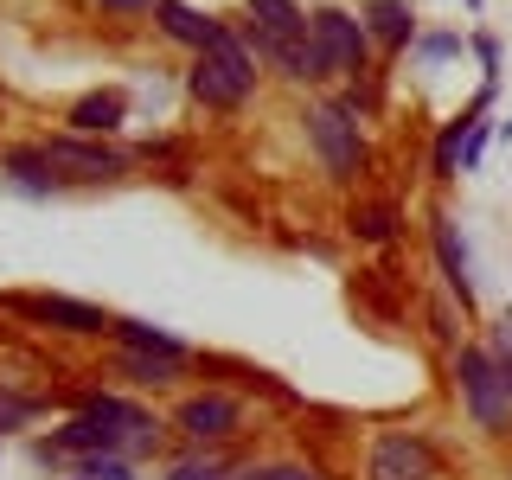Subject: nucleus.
Masks as SVG:
<instances>
[{
  "mask_svg": "<svg viewBox=\"0 0 512 480\" xmlns=\"http://www.w3.org/2000/svg\"><path fill=\"white\" fill-rule=\"evenodd\" d=\"M186 90L199 96L205 109H244L250 90H256V58H250V39H244V32L218 26V39L192 58Z\"/></svg>",
  "mask_w": 512,
  "mask_h": 480,
  "instance_id": "f257e3e1",
  "label": "nucleus"
},
{
  "mask_svg": "<svg viewBox=\"0 0 512 480\" xmlns=\"http://www.w3.org/2000/svg\"><path fill=\"white\" fill-rule=\"evenodd\" d=\"M244 39L256 58H269L282 77H314L308 64V13L295 0H244Z\"/></svg>",
  "mask_w": 512,
  "mask_h": 480,
  "instance_id": "f03ea898",
  "label": "nucleus"
},
{
  "mask_svg": "<svg viewBox=\"0 0 512 480\" xmlns=\"http://www.w3.org/2000/svg\"><path fill=\"white\" fill-rule=\"evenodd\" d=\"M308 64H314V77H365L372 32H365L359 13H346V7L308 13Z\"/></svg>",
  "mask_w": 512,
  "mask_h": 480,
  "instance_id": "7ed1b4c3",
  "label": "nucleus"
},
{
  "mask_svg": "<svg viewBox=\"0 0 512 480\" xmlns=\"http://www.w3.org/2000/svg\"><path fill=\"white\" fill-rule=\"evenodd\" d=\"M308 141H314L320 167H327V180H340V186H352L365 167H372V148H365V135H359V109L352 103L308 109Z\"/></svg>",
  "mask_w": 512,
  "mask_h": 480,
  "instance_id": "20e7f679",
  "label": "nucleus"
},
{
  "mask_svg": "<svg viewBox=\"0 0 512 480\" xmlns=\"http://www.w3.org/2000/svg\"><path fill=\"white\" fill-rule=\"evenodd\" d=\"M455 384H461V404L487 436H506L512 429V391H506V372L487 346H461L455 352Z\"/></svg>",
  "mask_w": 512,
  "mask_h": 480,
  "instance_id": "39448f33",
  "label": "nucleus"
},
{
  "mask_svg": "<svg viewBox=\"0 0 512 480\" xmlns=\"http://www.w3.org/2000/svg\"><path fill=\"white\" fill-rule=\"evenodd\" d=\"M39 148L58 167V180H77V186L122 180V173H128V154L109 148V141H90V135H52V141H39Z\"/></svg>",
  "mask_w": 512,
  "mask_h": 480,
  "instance_id": "423d86ee",
  "label": "nucleus"
},
{
  "mask_svg": "<svg viewBox=\"0 0 512 480\" xmlns=\"http://www.w3.org/2000/svg\"><path fill=\"white\" fill-rule=\"evenodd\" d=\"M0 308L32 320V327H58V333H116V320L90 301H71V295H0Z\"/></svg>",
  "mask_w": 512,
  "mask_h": 480,
  "instance_id": "0eeeda50",
  "label": "nucleus"
},
{
  "mask_svg": "<svg viewBox=\"0 0 512 480\" xmlns=\"http://www.w3.org/2000/svg\"><path fill=\"white\" fill-rule=\"evenodd\" d=\"M436 448L410 429H391V436L372 442V461H365V480H436Z\"/></svg>",
  "mask_w": 512,
  "mask_h": 480,
  "instance_id": "6e6552de",
  "label": "nucleus"
},
{
  "mask_svg": "<svg viewBox=\"0 0 512 480\" xmlns=\"http://www.w3.org/2000/svg\"><path fill=\"white\" fill-rule=\"evenodd\" d=\"M173 423H180V436H192V442H224V436L244 429V404L224 397V391H199V397H186V404H180Z\"/></svg>",
  "mask_w": 512,
  "mask_h": 480,
  "instance_id": "1a4fd4ad",
  "label": "nucleus"
},
{
  "mask_svg": "<svg viewBox=\"0 0 512 480\" xmlns=\"http://www.w3.org/2000/svg\"><path fill=\"white\" fill-rule=\"evenodd\" d=\"M429 244H436V263H442V282H448V295L461 301V314H474V276H468V244H461L455 218H436V224H429Z\"/></svg>",
  "mask_w": 512,
  "mask_h": 480,
  "instance_id": "9d476101",
  "label": "nucleus"
},
{
  "mask_svg": "<svg viewBox=\"0 0 512 480\" xmlns=\"http://www.w3.org/2000/svg\"><path fill=\"white\" fill-rule=\"evenodd\" d=\"M71 135H90V141H103V135H116V128L128 122V96L122 90H90V96H77L71 103Z\"/></svg>",
  "mask_w": 512,
  "mask_h": 480,
  "instance_id": "9b49d317",
  "label": "nucleus"
},
{
  "mask_svg": "<svg viewBox=\"0 0 512 480\" xmlns=\"http://www.w3.org/2000/svg\"><path fill=\"white\" fill-rule=\"evenodd\" d=\"M0 173H7V180L20 186L26 199H52V192L64 186L58 167L45 160V148H7V154H0Z\"/></svg>",
  "mask_w": 512,
  "mask_h": 480,
  "instance_id": "f8f14e48",
  "label": "nucleus"
},
{
  "mask_svg": "<svg viewBox=\"0 0 512 480\" xmlns=\"http://www.w3.org/2000/svg\"><path fill=\"white\" fill-rule=\"evenodd\" d=\"M154 20L173 45H192V52H205V45L218 39V20L199 13V7H186V0H154Z\"/></svg>",
  "mask_w": 512,
  "mask_h": 480,
  "instance_id": "ddd939ff",
  "label": "nucleus"
},
{
  "mask_svg": "<svg viewBox=\"0 0 512 480\" xmlns=\"http://www.w3.org/2000/svg\"><path fill=\"white\" fill-rule=\"evenodd\" d=\"M487 103H493V84H480V96H474L468 116L442 122V135H436V180H455V173H461V148H468V128H474V116H487Z\"/></svg>",
  "mask_w": 512,
  "mask_h": 480,
  "instance_id": "4468645a",
  "label": "nucleus"
},
{
  "mask_svg": "<svg viewBox=\"0 0 512 480\" xmlns=\"http://www.w3.org/2000/svg\"><path fill=\"white\" fill-rule=\"evenodd\" d=\"M365 32H372L378 45H410L416 39V13H410V0H365Z\"/></svg>",
  "mask_w": 512,
  "mask_h": 480,
  "instance_id": "2eb2a0df",
  "label": "nucleus"
},
{
  "mask_svg": "<svg viewBox=\"0 0 512 480\" xmlns=\"http://www.w3.org/2000/svg\"><path fill=\"white\" fill-rule=\"evenodd\" d=\"M346 224H352L359 244H391V237H397V205L391 199H359Z\"/></svg>",
  "mask_w": 512,
  "mask_h": 480,
  "instance_id": "dca6fc26",
  "label": "nucleus"
},
{
  "mask_svg": "<svg viewBox=\"0 0 512 480\" xmlns=\"http://www.w3.org/2000/svg\"><path fill=\"white\" fill-rule=\"evenodd\" d=\"M116 340L128 352H160V359H192V352L173 340L167 327H148V320H116Z\"/></svg>",
  "mask_w": 512,
  "mask_h": 480,
  "instance_id": "f3484780",
  "label": "nucleus"
},
{
  "mask_svg": "<svg viewBox=\"0 0 512 480\" xmlns=\"http://www.w3.org/2000/svg\"><path fill=\"white\" fill-rule=\"evenodd\" d=\"M186 365L192 359H160V352H128L122 346V372L135 384H173V378H186Z\"/></svg>",
  "mask_w": 512,
  "mask_h": 480,
  "instance_id": "a211bd4d",
  "label": "nucleus"
},
{
  "mask_svg": "<svg viewBox=\"0 0 512 480\" xmlns=\"http://www.w3.org/2000/svg\"><path fill=\"white\" fill-rule=\"evenodd\" d=\"M32 416H39V397H20L0 384V436H13V429H26Z\"/></svg>",
  "mask_w": 512,
  "mask_h": 480,
  "instance_id": "6ab92c4d",
  "label": "nucleus"
},
{
  "mask_svg": "<svg viewBox=\"0 0 512 480\" xmlns=\"http://www.w3.org/2000/svg\"><path fill=\"white\" fill-rule=\"evenodd\" d=\"M84 480H135V468H128V455H84V468H77Z\"/></svg>",
  "mask_w": 512,
  "mask_h": 480,
  "instance_id": "aec40b11",
  "label": "nucleus"
},
{
  "mask_svg": "<svg viewBox=\"0 0 512 480\" xmlns=\"http://www.w3.org/2000/svg\"><path fill=\"white\" fill-rule=\"evenodd\" d=\"M167 480H237V474L224 468V461H173Z\"/></svg>",
  "mask_w": 512,
  "mask_h": 480,
  "instance_id": "412c9836",
  "label": "nucleus"
},
{
  "mask_svg": "<svg viewBox=\"0 0 512 480\" xmlns=\"http://www.w3.org/2000/svg\"><path fill=\"white\" fill-rule=\"evenodd\" d=\"M480 154H487V122L474 116V128H468V148H461V173H474V167H480Z\"/></svg>",
  "mask_w": 512,
  "mask_h": 480,
  "instance_id": "4be33fe9",
  "label": "nucleus"
},
{
  "mask_svg": "<svg viewBox=\"0 0 512 480\" xmlns=\"http://www.w3.org/2000/svg\"><path fill=\"white\" fill-rule=\"evenodd\" d=\"M237 480H314L308 468H288V461H276V468H244Z\"/></svg>",
  "mask_w": 512,
  "mask_h": 480,
  "instance_id": "5701e85b",
  "label": "nucleus"
},
{
  "mask_svg": "<svg viewBox=\"0 0 512 480\" xmlns=\"http://www.w3.org/2000/svg\"><path fill=\"white\" fill-rule=\"evenodd\" d=\"M461 52V39H448V32H442V39H423V58L429 64H436V58H455Z\"/></svg>",
  "mask_w": 512,
  "mask_h": 480,
  "instance_id": "b1692460",
  "label": "nucleus"
},
{
  "mask_svg": "<svg viewBox=\"0 0 512 480\" xmlns=\"http://www.w3.org/2000/svg\"><path fill=\"white\" fill-rule=\"evenodd\" d=\"M493 359H512V320H500V333H493Z\"/></svg>",
  "mask_w": 512,
  "mask_h": 480,
  "instance_id": "393cba45",
  "label": "nucleus"
},
{
  "mask_svg": "<svg viewBox=\"0 0 512 480\" xmlns=\"http://www.w3.org/2000/svg\"><path fill=\"white\" fill-rule=\"evenodd\" d=\"M96 7H109V13H148L154 0H96Z\"/></svg>",
  "mask_w": 512,
  "mask_h": 480,
  "instance_id": "a878e982",
  "label": "nucleus"
},
{
  "mask_svg": "<svg viewBox=\"0 0 512 480\" xmlns=\"http://www.w3.org/2000/svg\"><path fill=\"white\" fill-rule=\"evenodd\" d=\"M500 372H506V391H512V359H500Z\"/></svg>",
  "mask_w": 512,
  "mask_h": 480,
  "instance_id": "bb28decb",
  "label": "nucleus"
},
{
  "mask_svg": "<svg viewBox=\"0 0 512 480\" xmlns=\"http://www.w3.org/2000/svg\"><path fill=\"white\" fill-rule=\"evenodd\" d=\"M506 135H512V122H506Z\"/></svg>",
  "mask_w": 512,
  "mask_h": 480,
  "instance_id": "cd10ccee",
  "label": "nucleus"
},
{
  "mask_svg": "<svg viewBox=\"0 0 512 480\" xmlns=\"http://www.w3.org/2000/svg\"><path fill=\"white\" fill-rule=\"evenodd\" d=\"M77 480H84V474H77Z\"/></svg>",
  "mask_w": 512,
  "mask_h": 480,
  "instance_id": "c85d7f7f",
  "label": "nucleus"
}]
</instances>
